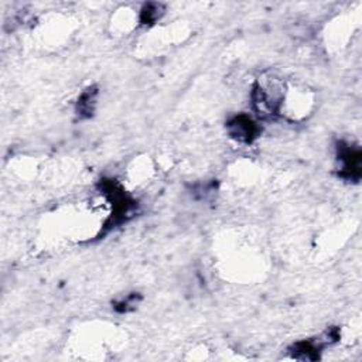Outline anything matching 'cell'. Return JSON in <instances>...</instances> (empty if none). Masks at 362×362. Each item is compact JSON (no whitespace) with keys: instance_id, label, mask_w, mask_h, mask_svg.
Returning <instances> with one entry per match:
<instances>
[{"instance_id":"3957f363","label":"cell","mask_w":362,"mask_h":362,"mask_svg":"<svg viewBox=\"0 0 362 362\" xmlns=\"http://www.w3.org/2000/svg\"><path fill=\"white\" fill-rule=\"evenodd\" d=\"M96 96H98V91L95 88H88L82 92L80 96L78 104H77V113L80 117H91L95 112L96 106Z\"/></svg>"},{"instance_id":"277c9868","label":"cell","mask_w":362,"mask_h":362,"mask_svg":"<svg viewBox=\"0 0 362 362\" xmlns=\"http://www.w3.org/2000/svg\"><path fill=\"white\" fill-rule=\"evenodd\" d=\"M163 13H164V9L159 3L144 5V8L140 10V23H143V24H153L161 17Z\"/></svg>"},{"instance_id":"6da1fadb","label":"cell","mask_w":362,"mask_h":362,"mask_svg":"<svg viewBox=\"0 0 362 362\" xmlns=\"http://www.w3.org/2000/svg\"><path fill=\"white\" fill-rule=\"evenodd\" d=\"M339 163L340 176L348 181H358L361 179V150L350 143L340 142L339 148Z\"/></svg>"},{"instance_id":"7a4b0ae2","label":"cell","mask_w":362,"mask_h":362,"mask_svg":"<svg viewBox=\"0 0 362 362\" xmlns=\"http://www.w3.org/2000/svg\"><path fill=\"white\" fill-rule=\"evenodd\" d=\"M227 129L232 139L247 144L252 143L260 133V128L248 115L234 116L227 124Z\"/></svg>"}]
</instances>
